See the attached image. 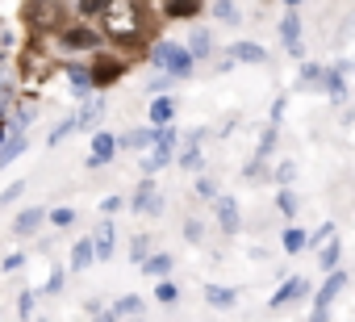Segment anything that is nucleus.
<instances>
[{
    "label": "nucleus",
    "instance_id": "nucleus-42",
    "mask_svg": "<svg viewBox=\"0 0 355 322\" xmlns=\"http://www.w3.org/2000/svg\"><path fill=\"white\" fill-rule=\"evenodd\" d=\"M21 193H26V180H13V185H9L5 193H0V210H5V205H13V201H17Z\"/></svg>",
    "mask_w": 355,
    "mask_h": 322
},
{
    "label": "nucleus",
    "instance_id": "nucleus-9",
    "mask_svg": "<svg viewBox=\"0 0 355 322\" xmlns=\"http://www.w3.org/2000/svg\"><path fill=\"white\" fill-rule=\"evenodd\" d=\"M130 210H134V214H150V218H159V214H163V197L155 193V180H150V176H146V180L134 189V201H130Z\"/></svg>",
    "mask_w": 355,
    "mask_h": 322
},
{
    "label": "nucleus",
    "instance_id": "nucleus-48",
    "mask_svg": "<svg viewBox=\"0 0 355 322\" xmlns=\"http://www.w3.org/2000/svg\"><path fill=\"white\" fill-rule=\"evenodd\" d=\"M117 210H121V197H117V193H109V197L101 201V214H117Z\"/></svg>",
    "mask_w": 355,
    "mask_h": 322
},
{
    "label": "nucleus",
    "instance_id": "nucleus-8",
    "mask_svg": "<svg viewBox=\"0 0 355 322\" xmlns=\"http://www.w3.org/2000/svg\"><path fill=\"white\" fill-rule=\"evenodd\" d=\"M113 159H117V134L96 130L92 134V155L84 159V168H105V164H113Z\"/></svg>",
    "mask_w": 355,
    "mask_h": 322
},
{
    "label": "nucleus",
    "instance_id": "nucleus-4",
    "mask_svg": "<svg viewBox=\"0 0 355 322\" xmlns=\"http://www.w3.org/2000/svg\"><path fill=\"white\" fill-rule=\"evenodd\" d=\"M55 42H59V51H101V30H92L88 22H63L59 30H55Z\"/></svg>",
    "mask_w": 355,
    "mask_h": 322
},
{
    "label": "nucleus",
    "instance_id": "nucleus-40",
    "mask_svg": "<svg viewBox=\"0 0 355 322\" xmlns=\"http://www.w3.org/2000/svg\"><path fill=\"white\" fill-rule=\"evenodd\" d=\"M34 301H38V293L26 289V293L17 297V318H34Z\"/></svg>",
    "mask_w": 355,
    "mask_h": 322
},
{
    "label": "nucleus",
    "instance_id": "nucleus-51",
    "mask_svg": "<svg viewBox=\"0 0 355 322\" xmlns=\"http://www.w3.org/2000/svg\"><path fill=\"white\" fill-rule=\"evenodd\" d=\"M284 5H288V9H297V5H301V0H284Z\"/></svg>",
    "mask_w": 355,
    "mask_h": 322
},
{
    "label": "nucleus",
    "instance_id": "nucleus-13",
    "mask_svg": "<svg viewBox=\"0 0 355 322\" xmlns=\"http://www.w3.org/2000/svg\"><path fill=\"white\" fill-rule=\"evenodd\" d=\"M101 117H105V96H101V92H92V96L80 105V113H76L71 121H76V130H96V126H101Z\"/></svg>",
    "mask_w": 355,
    "mask_h": 322
},
{
    "label": "nucleus",
    "instance_id": "nucleus-46",
    "mask_svg": "<svg viewBox=\"0 0 355 322\" xmlns=\"http://www.w3.org/2000/svg\"><path fill=\"white\" fill-rule=\"evenodd\" d=\"M318 80H322V67H313V63H305V67H301V84H305V88H313Z\"/></svg>",
    "mask_w": 355,
    "mask_h": 322
},
{
    "label": "nucleus",
    "instance_id": "nucleus-47",
    "mask_svg": "<svg viewBox=\"0 0 355 322\" xmlns=\"http://www.w3.org/2000/svg\"><path fill=\"white\" fill-rule=\"evenodd\" d=\"M201 235H205V226H201L197 218H189V222H184V239H189V243H201Z\"/></svg>",
    "mask_w": 355,
    "mask_h": 322
},
{
    "label": "nucleus",
    "instance_id": "nucleus-16",
    "mask_svg": "<svg viewBox=\"0 0 355 322\" xmlns=\"http://www.w3.org/2000/svg\"><path fill=\"white\" fill-rule=\"evenodd\" d=\"M63 71H67V80H71V96H76V101H88V96L96 92V88H92V76H88L84 63H67Z\"/></svg>",
    "mask_w": 355,
    "mask_h": 322
},
{
    "label": "nucleus",
    "instance_id": "nucleus-50",
    "mask_svg": "<svg viewBox=\"0 0 355 322\" xmlns=\"http://www.w3.org/2000/svg\"><path fill=\"white\" fill-rule=\"evenodd\" d=\"M96 322H117V314L113 310H96Z\"/></svg>",
    "mask_w": 355,
    "mask_h": 322
},
{
    "label": "nucleus",
    "instance_id": "nucleus-29",
    "mask_svg": "<svg viewBox=\"0 0 355 322\" xmlns=\"http://www.w3.org/2000/svg\"><path fill=\"white\" fill-rule=\"evenodd\" d=\"M205 301L218 305V310H230V305L239 301V293H234V289H222V285H205Z\"/></svg>",
    "mask_w": 355,
    "mask_h": 322
},
{
    "label": "nucleus",
    "instance_id": "nucleus-14",
    "mask_svg": "<svg viewBox=\"0 0 355 322\" xmlns=\"http://www.w3.org/2000/svg\"><path fill=\"white\" fill-rule=\"evenodd\" d=\"M214 218H218V226L226 230V235H234L239 226H243V218H239V201L234 197H214Z\"/></svg>",
    "mask_w": 355,
    "mask_h": 322
},
{
    "label": "nucleus",
    "instance_id": "nucleus-28",
    "mask_svg": "<svg viewBox=\"0 0 355 322\" xmlns=\"http://www.w3.org/2000/svg\"><path fill=\"white\" fill-rule=\"evenodd\" d=\"M180 168H189V172H197V168H201V130H197V134H189L184 155H180Z\"/></svg>",
    "mask_w": 355,
    "mask_h": 322
},
{
    "label": "nucleus",
    "instance_id": "nucleus-38",
    "mask_svg": "<svg viewBox=\"0 0 355 322\" xmlns=\"http://www.w3.org/2000/svg\"><path fill=\"white\" fill-rule=\"evenodd\" d=\"M146 255H150V239H146V235H134V239H130V260L142 264Z\"/></svg>",
    "mask_w": 355,
    "mask_h": 322
},
{
    "label": "nucleus",
    "instance_id": "nucleus-23",
    "mask_svg": "<svg viewBox=\"0 0 355 322\" xmlns=\"http://www.w3.org/2000/svg\"><path fill=\"white\" fill-rule=\"evenodd\" d=\"M92 264H96V255H92V239H80V243L71 247L67 268H71V272H84V268H92Z\"/></svg>",
    "mask_w": 355,
    "mask_h": 322
},
{
    "label": "nucleus",
    "instance_id": "nucleus-3",
    "mask_svg": "<svg viewBox=\"0 0 355 322\" xmlns=\"http://www.w3.org/2000/svg\"><path fill=\"white\" fill-rule=\"evenodd\" d=\"M51 71H55V59H51V51H42V46H38V38H30V42L17 51V84L34 88V84L51 80Z\"/></svg>",
    "mask_w": 355,
    "mask_h": 322
},
{
    "label": "nucleus",
    "instance_id": "nucleus-18",
    "mask_svg": "<svg viewBox=\"0 0 355 322\" xmlns=\"http://www.w3.org/2000/svg\"><path fill=\"white\" fill-rule=\"evenodd\" d=\"M26 146H30V134H17V130H9V138L0 142V168H9L17 155H26Z\"/></svg>",
    "mask_w": 355,
    "mask_h": 322
},
{
    "label": "nucleus",
    "instance_id": "nucleus-21",
    "mask_svg": "<svg viewBox=\"0 0 355 322\" xmlns=\"http://www.w3.org/2000/svg\"><path fill=\"white\" fill-rule=\"evenodd\" d=\"M171 117H175V101H171V96H155V101H150V130L171 126Z\"/></svg>",
    "mask_w": 355,
    "mask_h": 322
},
{
    "label": "nucleus",
    "instance_id": "nucleus-2",
    "mask_svg": "<svg viewBox=\"0 0 355 322\" xmlns=\"http://www.w3.org/2000/svg\"><path fill=\"white\" fill-rule=\"evenodd\" d=\"M146 59H150V67H159V76H171V80H189L193 76V55L180 42L159 38V42L146 46Z\"/></svg>",
    "mask_w": 355,
    "mask_h": 322
},
{
    "label": "nucleus",
    "instance_id": "nucleus-36",
    "mask_svg": "<svg viewBox=\"0 0 355 322\" xmlns=\"http://www.w3.org/2000/svg\"><path fill=\"white\" fill-rule=\"evenodd\" d=\"M214 13H218V22H226V26H239V22H243L230 0H214Z\"/></svg>",
    "mask_w": 355,
    "mask_h": 322
},
{
    "label": "nucleus",
    "instance_id": "nucleus-33",
    "mask_svg": "<svg viewBox=\"0 0 355 322\" xmlns=\"http://www.w3.org/2000/svg\"><path fill=\"white\" fill-rule=\"evenodd\" d=\"M46 222L59 226V230H67V226L76 222V210H71V205H55V210H46Z\"/></svg>",
    "mask_w": 355,
    "mask_h": 322
},
{
    "label": "nucleus",
    "instance_id": "nucleus-17",
    "mask_svg": "<svg viewBox=\"0 0 355 322\" xmlns=\"http://www.w3.org/2000/svg\"><path fill=\"white\" fill-rule=\"evenodd\" d=\"M184 51L193 55V63H197V59H209V55H214V34H209L205 26H197V30L189 34V42H184Z\"/></svg>",
    "mask_w": 355,
    "mask_h": 322
},
{
    "label": "nucleus",
    "instance_id": "nucleus-32",
    "mask_svg": "<svg viewBox=\"0 0 355 322\" xmlns=\"http://www.w3.org/2000/svg\"><path fill=\"white\" fill-rule=\"evenodd\" d=\"M305 247H309V235H305L301 226H288V230H284V251H288V255H301Z\"/></svg>",
    "mask_w": 355,
    "mask_h": 322
},
{
    "label": "nucleus",
    "instance_id": "nucleus-34",
    "mask_svg": "<svg viewBox=\"0 0 355 322\" xmlns=\"http://www.w3.org/2000/svg\"><path fill=\"white\" fill-rule=\"evenodd\" d=\"M318 260H322V268H326V272H334V268H338V239H326V243H322V251H318Z\"/></svg>",
    "mask_w": 355,
    "mask_h": 322
},
{
    "label": "nucleus",
    "instance_id": "nucleus-41",
    "mask_svg": "<svg viewBox=\"0 0 355 322\" xmlns=\"http://www.w3.org/2000/svg\"><path fill=\"white\" fill-rule=\"evenodd\" d=\"M276 205H280V214H284V218H297V197H293L288 189H280V197H276Z\"/></svg>",
    "mask_w": 355,
    "mask_h": 322
},
{
    "label": "nucleus",
    "instance_id": "nucleus-22",
    "mask_svg": "<svg viewBox=\"0 0 355 322\" xmlns=\"http://www.w3.org/2000/svg\"><path fill=\"white\" fill-rule=\"evenodd\" d=\"M109 310H113L117 318H130V322H142V314H146L142 297H134V293H130V297H117V301H113Z\"/></svg>",
    "mask_w": 355,
    "mask_h": 322
},
{
    "label": "nucleus",
    "instance_id": "nucleus-5",
    "mask_svg": "<svg viewBox=\"0 0 355 322\" xmlns=\"http://www.w3.org/2000/svg\"><path fill=\"white\" fill-rule=\"evenodd\" d=\"M125 71H130V63H125L121 55H109V51H96L92 63H88V76H92V88H96V92L113 88Z\"/></svg>",
    "mask_w": 355,
    "mask_h": 322
},
{
    "label": "nucleus",
    "instance_id": "nucleus-27",
    "mask_svg": "<svg viewBox=\"0 0 355 322\" xmlns=\"http://www.w3.org/2000/svg\"><path fill=\"white\" fill-rule=\"evenodd\" d=\"M150 142H155V130L146 126V130H130V134H121V138H117V151H121V146H130V151H146Z\"/></svg>",
    "mask_w": 355,
    "mask_h": 322
},
{
    "label": "nucleus",
    "instance_id": "nucleus-7",
    "mask_svg": "<svg viewBox=\"0 0 355 322\" xmlns=\"http://www.w3.org/2000/svg\"><path fill=\"white\" fill-rule=\"evenodd\" d=\"M343 285H347V272H343V268H334V272L322 280L318 297H313V314H309V322H330V301L343 293Z\"/></svg>",
    "mask_w": 355,
    "mask_h": 322
},
{
    "label": "nucleus",
    "instance_id": "nucleus-45",
    "mask_svg": "<svg viewBox=\"0 0 355 322\" xmlns=\"http://www.w3.org/2000/svg\"><path fill=\"white\" fill-rule=\"evenodd\" d=\"M5 272H21L26 268V251H13V255H5V264H0Z\"/></svg>",
    "mask_w": 355,
    "mask_h": 322
},
{
    "label": "nucleus",
    "instance_id": "nucleus-49",
    "mask_svg": "<svg viewBox=\"0 0 355 322\" xmlns=\"http://www.w3.org/2000/svg\"><path fill=\"white\" fill-rule=\"evenodd\" d=\"M276 180H280V185H288V180H293V164H280V172H276Z\"/></svg>",
    "mask_w": 355,
    "mask_h": 322
},
{
    "label": "nucleus",
    "instance_id": "nucleus-30",
    "mask_svg": "<svg viewBox=\"0 0 355 322\" xmlns=\"http://www.w3.org/2000/svg\"><path fill=\"white\" fill-rule=\"evenodd\" d=\"M17 51V26L9 17H0V59H9Z\"/></svg>",
    "mask_w": 355,
    "mask_h": 322
},
{
    "label": "nucleus",
    "instance_id": "nucleus-20",
    "mask_svg": "<svg viewBox=\"0 0 355 322\" xmlns=\"http://www.w3.org/2000/svg\"><path fill=\"white\" fill-rule=\"evenodd\" d=\"M230 63H268V51L259 42H234L230 46Z\"/></svg>",
    "mask_w": 355,
    "mask_h": 322
},
{
    "label": "nucleus",
    "instance_id": "nucleus-11",
    "mask_svg": "<svg viewBox=\"0 0 355 322\" xmlns=\"http://www.w3.org/2000/svg\"><path fill=\"white\" fill-rule=\"evenodd\" d=\"M301 297H309V280L305 276H288L276 293H272V310H284V305H293V301H301Z\"/></svg>",
    "mask_w": 355,
    "mask_h": 322
},
{
    "label": "nucleus",
    "instance_id": "nucleus-1",
    "mask_svg": "<svg viewBox=\"0 0 355 322\" xmlns=\"http://www.w3.org/2000/svg\"><path fill=\"white\" fill-rule=\"evenodd\" d=\"M101 22V38L130 51L142 46L150 38V13H146V0H109V9L96 17Z\"/></svg>",
    "mask_w": 355,
    "mask_h": 322
},
{
    "label": "nucleus",
    "instance_id": "nucleus-37",
    "mask_svg": "<svg viewBox=\"0 0 355 322\" xmlns=\"http://www.w3.org/2000/svg\"><path fill=\"white\" fill-rule=\"evenodd\" d=\"M67 134H76V121H71V117H63V121H59V126H55V130L46 134V146H59V142H63Z\"/></svg>",
    "mask_w": 355,
    "mask_h": 322
},
{
    "label": "nucleus",
    "instance_id": "nucleus-26",
    "mask_svg": "<svg viewBox=\"0 0 355 322\" xmlns=\"http://www.w3.org/2000/svg\"><path fill=\"white\" fill-rule=\"evenodd\" d=\"M105 9H109V0H71L76 22H92V17H101Z\"/></svg>",
    "mask_w": 355,
    "mask_h": 322
},
{
    "label": "nucleus",
    "instance_id": "nucleus-6",
    "mask_svg": "<svg viewBox=\"0 0 355 322\" xmlns=\"http://www.w3.org/2000/svg\"><path fill=\"white\" fill-rule=\"evenodd\" d=\"M175 146H180V134H175V126H163V130H155L150 155L142 159V172H146V176H155L159 168H167V164H171V155H175Z\"/></svg>",
    "mask_w": 355,
    "mask_h": 322
},
{
    "label": "nucleus",
    "instance_id": "nucleus-44",
    "mask_svg": "<svg viewBox=\"0 0 355 322\" xmlns=\"http://www.w3.org/2000/svg\"><path fill=\"white\" fill-rule=\"evenodd\" d=\"M193 189H197V197H205V201H214V197H218V185H214L209 176H201V180H197Z\"/></svg>",
    "mask_w": 355,
    "mask_h": 322
},
{
    "label": "nucleus",
    "instance_id": "nucleus-25",
    "mask_svg": "<svg viewBox=\"0 0 355 322\" xmlns=\"http://www.w3.org/2000/svg\"><path fill=\"white\" fill-rule=\"evenodd\" d=\"M21 101V84L17 80H9V76H0V113H13V105Z\"/></svg>",
    "mask_w": 355,
    "mask_h": 322
},
{
    "label": "nucleus",
    "instance_id": "nucleus-31",
    "mask_svg": "<svg viewBox=\"0 0 355 322\" xmlns=\"http://www.w3.org/2000/svg\"><path fill=\"white\" fill-rule=\"evenodd\" d=\"M322 88H326L334 101H343V96H347V84H343V67H334V71H322Z\"/></svg>",
    "mask_w": 355,
    "mask_h": 322
},
{
    "label": "nucleus",
    "instance_id": "nucleus-43",
    "mask_svg": "<svg viewBox=\"0 0 355 322\" xmlns=\"http://www.w3.org/2000/svg\"><path fill=\"white\" fill-rule=\"evenodd\" d=\"M171 84H175L171 76H155V80L146 84V92H150V96H167V88H171Z\"/></svg>",
    "mask_w": 355,
    "mask_h": 322
},
{
    "label": "nucleus",
    "instance_id": "nucleus-12",
    "mask_svg": "<svg viewBox=\"0 0 355 322\" xmlns=\"http://www.w3.org/2000/svg\"><path fill=\"white\" fill-rule=\"evenodd\" d=\"M92 255H96L101 264L117 255V230H113L109 218H101V226H96V235H92Z\"/></svg>",
    "mask_w": 355,
    "mask_h": 322
},
{
    "label": "nucleus",
    "instance_id": "nucleus-15",
    "mask_svg": "<svg viewBox=\"0 0 355 322\" xmlns=\"http://www.w3.org/2000/svg\"><path fill=\"white\" fill-rule=\"evenodd\" d=\"M159 17H167V22L201 17V0H159Z\"/></svg>",
    "mask_w": 355,
    "mask_h": 322
},
{
    "label": "nucleus",
    "instance_id": "nucleus-10",
    "mask_svg": "<svg viewBox=\"0 0 355 322\" xmlns=\"http://www.w3.org/2000/svg\"><path fill=\"white\" fill-rule=\"evenodd\" d=\"M42 226H46V210H42V205H26V210H17V218H13V235H17V239H34Z\"/></svg>",
    "mask_w": 355,
    "mask_h": 322
},
{
    "label": "nucleus",
    "instance_id": "nucleus-35",
    "mask_svg": "<svg viewBox=\"0 0 355 322\" xmlns=\"http://www.w3.org/2000/svg\"><path fill=\"white\" fill-rule=\"evenodd\" d=\"M63 280H67V268H51V276L42 280V293H46V297L63 293Z\"/></svg>",
    "mask_w": 355,
    "mask_h": 322
},
{
    "label": "nucleus",
    "instance_id": "nucleus-39",
    "mask_svg": "<svg viewBox=\"0 0 355 322\" xmlns=\"http://www.w3.org/2000/svg\"><path fill=\"white\" fill-rule=\"evenodd\" d=\"M175 297H180V289H175V285H171V280H167V276H163V280H159V285H155V301H163V305H171V301H175Z\"/></svg>",
    "mask_w": 355,
    "mask_h": 322
},
{
    "label": "nucleus",
    "instance_id": "nucleus-19",
    "mask_svg": "<svg viewBox=\"0 0 355 322\" xmlns=\"http://www.w3.org/2000/svg\"><path fill=\"white\" fill-rule=\"evenodd\" d=\"M280 38H284V51L301 59V17H297V13H288V17L280 22Z\"/></svg>",
    "mask_w": 355,
    "mask_h": 322
},
{
    "label": "nucleus",
    "instance_id": "nucleus-24",
    "mask_svg": "<svg viewBox=\"0 0 355 322\" xmlns=\"http://www.w3.org/2000/svg\"><path fill=\"white\" fill-rule=\"evenodd\" d=\"M171 264H175V260H171L167 251H150V255H146V260H142L138 268H142L146 276H159V280H163V276L171 272Z\"/></svg>",
    "mask_w": 355,
    "mask_h": 322
}]
</instances>
